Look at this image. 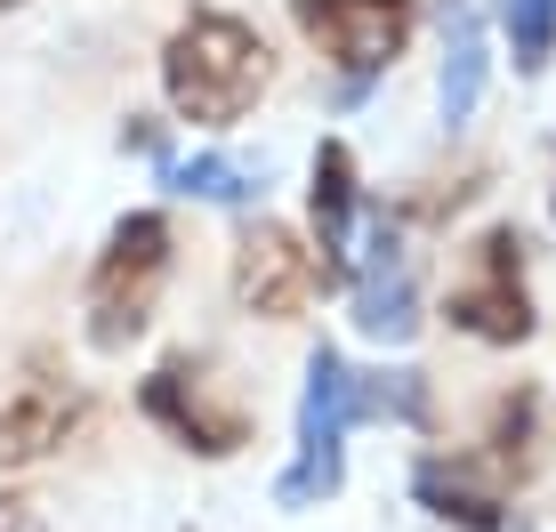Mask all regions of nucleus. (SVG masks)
I'll return each mask as SVG.
<instances>
[{
    "mask_svg": "<svg viewBox=\"0 0 556 532\" xmlns=\"http://www.w3.org/2000/svg\"><path fill=\"white\" fill-rule=\"evenodd\" d=\"M0 532H41V517H33V501H0Z\"/></svg>",
    "mask_w": 556,
    "mask_h": 532,
    "instance_id": "nucleus-17",
    "label": "nucleus"
},
{
    "mask_svg": "<svg viewBox=\"0 0 556 532\" xmlns=\"http://www.w3.org/2000/svg\"><path fill=\"white\" fill-rule=\"evenodd\" d=\"M371 420V388L339 347L306 355V388H299V452L282 468L275 501L282 508H323L339 484H348V435Z\"/></svg>",
    "mask_w": 556,
    "mask_h": 532,
    "instance_id": "nucleus-3",
    "label": "nucleus"
},
{
    "mask_svg": "<svg viewBox=\"0 0 556 532\" xmlns=\"http://www.w3.org/2000/svg\"><path fill=\"white\" fill-rule=\"evenodd\" d=\"M484 73H492V33L468 0H452L444 9V73H435V105H444L452 129L484 105Z\"/></svg>",
    "mask_w": 556,
    "mask_h": 532,
    "instance_id": "nucleus-12",
    "label": "nucleus"
},
{
    "mask_svg": "<svg viewBox=\"0 0 556 532\" xmlns=\"http://www.w3.org/2000/svg\"><path fill=\"white\" fill-rule=\"evenodd\" d=\"M169 258H178V235H169L162 211L113 218L105 251H98V266H89V291H81L89 347L98 355H122L129 339H146L153 307H162V282H169Z\"/></svg>",
    "mask_w": 556,
    "mask_h": 532,
    "instance_id": "nucleus-2",
    "label": "nucleus"
},
{
    "mask_svg": "<svg viewBox=\"0 0 556 532\" xmlns=\"http://www.w3.org/2000/svg\"><path fill=\"white\" fill-rule=\"evenodd\" d=\"M492 33H501L508 65L525 81H541L556 56V0H492Z\"/></svg>",
    "mask_w": 556,
    "mask_h": 532,
    "instance_id": "nucleus-15",
    "label": "nucleus"
},
{
    "mask_svg": "<svg viewBox=\"0 0 556 532\" xmlns=\"http://www.w3.org/2000/svg\"><path fill=\"white\" fill-rule=\"evenodd\" d=\"M484 460L501 468L508 484H525L532 468H541V395H532V388H508L501 404H492V428H484Z\"/></svg>",
    "mask_w": 556,
    "mask_h": 532,
    "instance_id": "nucleus-14",
    "label": "nucleus"
},
{
    "mask_svg": "<svg viewBox=\"0 0 556 532\" xmlns=\"http://www.w3.org/2000/svg\"><path fill=\"white\" fill-rule=\"evenodd\" d=\"M9 9H25V0H0V16H9Z\"/></svg>",
    "mask_w": 556,
    "mask_h": 532,
    "instance_id": "nucleus-19",
    "label": "nucleus"
},
{
    "mask_svg": "<svg viewBox=\"0 0 556 532\" xmlns=\"http://www.w3.org/2000/svg\"><path fill=\"white\" fill-rule=\"evenodd\" d=\"M266 89H275V56L235 9H186L162 41V98L186 129H235Z\"/></svg>",
    "mask_w": 556,
    "mask_h": 532,
    "instance_id": "nucleus-1",
    "label": "nucleus"
},
{
    "mask_svg": "<svg viewBox=\"0 0 556 532\" xmlns=\"http://www.w3.org/2000/svg\"><path fill=\"white\" fill-rule=\"evenodd\" d=\"M258 178H266V169L242 162V154H186V162H162V186H169V194L218 202V211H251V202H258Z\"/></svg>",
    "mask_w": 556,
    "mask_h": 532,
    "instance_id": "nucleus-13",
    "label": "nucleus"
},
{
    "mask_svg": "<svg viewBox=\"0 0 556 532\" xmlns=\"http://www.w3.org/2000/svg\"><path fill=\"white\" fill-rule=\"evenodd\" d=\"M138 411L178 452H194V460H235V452L251 444V411H242L235 395L218 388V371H210L202 355H186V347L162 355V364L138 379Z\"/></svg>",
    "mask_w": 556,
    "mask_h": 532,
    "instance_id": "nucleus-5",
    "label": "nucleus"
},
{
    "mask_svg": "<svg viewBox=\"0 0 556 532\" xmlns=\"http://www.w3.org/2000/svg\"><path fill=\"white\" fill-rule=\"evenodd\" d=\"M122 154L169 162V145H162V122H153V113H129V122H122Z\"/></svg>",
    "mask_w": 556,
    "mask_h": 532,
    "instance_id": "nucleus-16",
    "label": "nucleus"
},
{
    "mask_svg": "<svg viewBox=\"0 0 556 532\" xmlns=\"http://www.w3.org/2000/svg\"><path fill=\"white\" fill-rule=\"evenodd\" d=\"M419 226L404 211H379L371 242H363L355 275H348V315L371 347H404L419 331V251H412Z\"/></svg>",
    "mask_w": 556,
    "mask_h": 532,
    "instance_id": "nucleus-7",
    "label": "nucleus"
},
{
    "mask_svg": "<svg viewBox=\"0 0 556 532\" xmlns=\"http://www.w3.org/2000/svg\"><path fill=\"white\" fill-rule=\"evenodd\" d=\"M412 492L435 524L459 532H508V477L484 460V452H419Z\"/></svg>",
    "mask_w": 556,
    "mask_h": 532,
    "instance_id": "nucleus-11",
    "label": "nucleus"
},
{
    "mask_svg": "<svg viewBox=\"0 0 556 532\" xmlns=\"http://www.w3.org/2000/svg\"><path fill=\"white\" fill-rule=\"evenodd\" d=\"M81 420H89V395L73 388L65 371L33 364L9 395H0V477H16V468H41L49 452H65L73 435H81Z\"/></svg>",
    "mask_w": 556,
    "mask_h": 532,
    "instance_id": "nucleus-9",
    "label": "nucleus"
},
{
    "mask_svg": "<svg viewBox=\"0 0 556 532\" xmlns=\"http://www.w3.org/2000/svg\"><path fill=\"white\" fill-rule=\"evenodd\" d=\"M444 322L468 331V339H484V347H525V339L541 331V307H532V291H525V235H516L508 218L468 242V258H459V275L444 291Z\"/></svg>",
    "mask_w": 556,
    "mask_h": 532,
    "instance_id": "nucleus-4",
    "label": "nucleus"
},
{
    "mask_svg": "<svg viewBox=\"0 0 556 532\" xmlns=\"http://www.w3.org/2000/svg\"><path fill=\"white\" fill-rule=\"evenodd\" d=\"M355 218H363V169L348 138H323L306 162V242H315L323 291H348L355 275Z\"/></svg>",
    "mask_w": 556,
    "mask_h": 532,
    "instance_id": "nucleus-10",
    "label": "nucleus"
},
{
    "mask_svg": "<svg viewBox=\"0 0 556 532\" xmlns=\"http://www.w3.org/2000/svg\"><path fill=\"white\" fill-rule=\"evenodd\" d=\"M548 162H556V145H548ZM548 218H556V178H548Z\"/></svg>",
    "mask_w": 556,
    "mask_h": 532,
    "instance_id": "nucleus-18",
    "label": "nucleus"
},
{
    "mask_svg": "<svg viewBox=\"0 0 556 532\" xmlns=\"http://www.w3.org/2000/svg\"><path fill=\"white\" fill-rule=\"evenodd\" d=\"M291 16H299L306 41H315L323 65L348 73V98H363L412 49L419 0H291Z\"/></svg>",
    "mask_w": 556,
    "mask_h": 532,
    "instance_id": "nucleus-6",
    "label": "nucleus"
},
{
    "mask_svg": "<svg viewBox=\"0 0 556 532\" xmlns=\"http://www.w3.org/2000/svg\"><path fill=\"white\" fill-rule=\"evenodd\" d=\"M323 299V266L315 242L291 235L282 218H242L235 235V307L258 322H299Z\"/></svg>",
    "mask_w": 556,
    "mask_h": 532,
    "instance_id": "nucleus-8",
    "label": "nucleus"
}]
</instances>
